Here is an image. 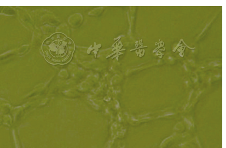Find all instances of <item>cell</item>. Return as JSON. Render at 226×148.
<instances>
[{
	"label": "cell",
	"mask_w": 226,
	"mask_h": 148,
	"mask_svg": "<svg viewBox=\"0 0 226 148\" xmlns=\"http://www.w3.org/2000/svg\"><path fill=\"white\" fill-rule=\"evenodd\" d=\"M75 46L65 35L57 33L44 41L42 50L46 60L52 64H65L72 58Z\"/></svg>",
	"instance_id": "cell-1"
}]
</instances>
